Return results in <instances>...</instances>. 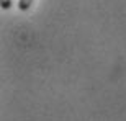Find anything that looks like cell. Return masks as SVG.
<instances>
[{
  "label": "cell",
  "mask_w": 126,
  "mask_h": 121,
  "mask_svg": "<svg viewBox=\"0 0 126 121\" xmlns=\"http://www.w3.org/2000/svg\"><path fill=\"white\" fill-rule=\"evenodd\" d=\"M31 3H33V0H18V8L21 12H26V10H30Z\"/></svg>",
  "instance_id": "obj_1"
},
{
  "label": "cell",
  "mask_w": 126,
  "mask_h": 121,
  "mask_svg": "<svg viewBox=\"0 0 126 121\" xmlns=\"http://www.w3.org/2000/svg\"><path fill=\"white\" fill-rule=\"evenodd\" d=\"M12 7V0H2V8L3 10H8Z\"/></svg>",
  "instance_id": "obj_2"
}]
</instances>
